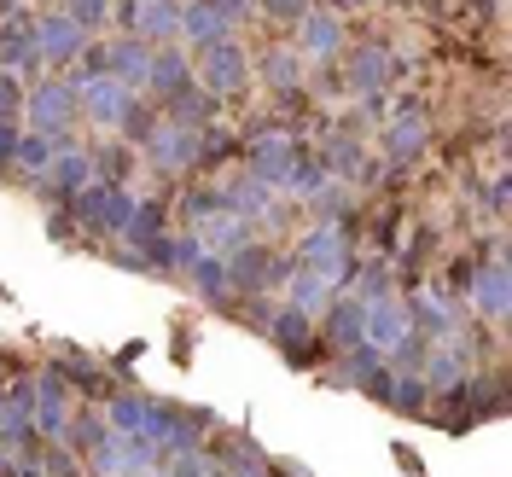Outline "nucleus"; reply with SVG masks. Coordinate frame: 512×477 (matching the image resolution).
<instances>
[{
  "label": "nucleus",
  "instance_id": "nucleus-1",
  "mask_svg": "<svg viewBox=\"0 0 512 477\" xmlns=\"http://www.w3.org/2000/svg\"><path fill=\"white\" fill-rule=\"evenodd\" d=\"M76 117H82V105H76V82L70 76H47V82H35L30 94H24V123L35 134H53V152L76 146L70 140V123Z\"/></svg>",
  "mask_w": 512,
  "mask_h": 477
},
{
  "label": "nucleus",
  "instance_id": "nucleus-2",
  "mask_svg": "<svg viewBox=\"0 0 512 477\" xmlns=\"http://www.w3.org/2000/svg\"><path fill=\"white\" fill-rule=\"evenodd\" d=\"M227 286H239V291H274L280 280L291 274V256H274L268 245H256V239H245L239 251H227Z\"/></svg>",
  "mask_w": 512,
  "mask_h": 477
},
{
  "label": "nucleus",
  "instance_id": "nucleus-3",
  "mask_svg": "<svg viewBox=\"0 0 512 477\" xmlns=\"http://www.w3.org/2000/svg\"><path fill=\"white\" fill-rule=\"evenodd\" d=\"M245 82H251V64H245V47H239L233 35L198 47V88H210V94H239Z\"/></svg>",
  "mask_w": 512,
  "mask_h": 477
},
{
  "label": "nucleus",
  "instance_id": "nucleus-4",
  "mask_svg": "<svg viewBox=\"0 0 512 477\" xmlns=\"http://www.w3.org/2000/svg\"><path fill=\"white\" fill-rule=\"evenodd\" d=\"M88 47V30L70 18V12H41L35 18V53H41V64H76V53Z\"/></svg>",
  "mask_w": 512,
  "mask_h": 477
},
{
  "label": "nucleus",
  "instance_id": "nucleus-5",
  "mask_svg": "<svg viewBox=\"0 0 512 477\" xmlns=\"http://www.w3.org/2000/svg\"><path fill=\"white\" fill-rule=\"evenodd\" d=\"M140 152H146V163H152V169H163V175H181V169H192V152H198V128L158 123V128H152V140H146Z\"/></svg>",
  "mask_w": 512,
  "mask_h": 477
},
{
  "label": "nucleus",
  "instance_id": "nucleus-6",
  "mask_svg": "<svg viewBox=\"0 0 512 477\" xmlns=\"http://www.w3.org/2000/svg\"><path fill=\"white\" fill-rule=\"evenodd\" d=\"M268 338L286 350L291 367H309V361L320 355V332L309 326V315H303V309H291V303H286L274 320H268Z\"/></svg>",
  "mask_w": 512,
  "mask_h": 477
},
{
  "label": "nucleus",
  "instance_id": "nucleus-7",
  "mask_svg": "<svg viewBox=\"0 0 512 477\" xmlns=\"http://www.w3.org/2000/svg\"><path fill=\"white\" fill-rule=\"evenodd\" d=\"M128 88L123 82H111V76H88L82 88H76V105H82V117H94L99 128H117L123 123V105H128Z\"/></svg>",
  "mask_w": 512,
  "mask_h": 477
},
{
  "label": "nucleus",
  "instance_id": "nucleus-8",
  "mask_svg": "<svg viewBox=\"0 0 512 477\" xmlns=\"http://www.w3.org/2000/svg\"><path fill=\"white\" fill-rule=\"evenodd\" d=\"M94 181V158L82 152V146H64V152H53V163H47V198H59V204H70L76 192Z\"/></svg>",
  "mask_w": 512,
  "mask_h": 477
},
{
  "label": "nucleus",
  "instance_id": "nucleus-9",
  "mask_svg": "<svg viewBox=\"0 0 512 477\" xmlns=\"http://www.w3.org/2000/svg\"><path fill=\"white\" fill-rule=\"evenodd\" d=\"M367 338V303L361 297H338L332 309H326V332H320V344H332V350H350Z\"/></svg>",
  "mask_w": 512,
  "mask_h": 477
},
{
  "label": "nucleus",
  "instance_id": "nucleus-10",
  "mask_svg": "<svg viewBox=\"0 0 512 477\" xmlns=\"http://www.w3.org/2000/svg\"><path fill=\"white\" fill-rule=\"evenodd\" d=\"M181 88H192V59L187 53H175V47H158L152 59H146V94H181Z\"/></svg>",
  "mask_w": 512,
  "mask_h": 477
},
{
  "label": "nucleus",
  "instance_id": "nucleus-11",
  "mask_svg": "<svg viewBox=\"0 0 512 477\" xmlns=\"http://www.w3.org/2000/svg\"><path fill=\"white\" fill-rule=\"evenodd\" d=\"M105 47H111V82H123L128 94H140V88H146V59H152V47H146L140 35L105 41Z\"/></svg>",
  "mask_w": 512,
  "mask_h": 477
},
{
  "label": "nucleus",
  "instance_id": "nucleus-12",
  "mask_svg": "<svg viewBox=\"0 0 512 477\" xmlns=\"http://www.w3.org/2000/svg\"><path fill=\"white\" fill-rule=\"evenodd\" d=\"M163 105H169V123H175V128H210V123H216V94H210V88H198V82L181 88V94H169Z\"/></svg>",
  "mask_w": 512,
  "mask_h": 477
},
{
  "label": "nucleus",
  "instance_id": "nucleus-13",
  "mask_svg": "<svg viewBox=\"0 0 512 477\" xmlns=\"http://www.w3.org/2000/svg\"><path fill=\"white\" fill-rule=\"evenodd\" d=\"M419 146H425V117H419V105L408 99L402 117L384 128V152H390L396 163H408V158H419Z\"/></svg>",
  "mask_w": 512,
  "mask_h": 477
},
{
  "label": "nucleus",
  "instance_id": "nucleus-14",
  "mask_svg": "<svg viewBox=\"0 0 512 477\" xmlns=\"http://www.w3.org/2000/svg\"><path fill=\"white\" fill-rule=\"evenodd\" d=\"M390 82V47H355L350 53V88L355 94H384Z\"/></svg>",
  "mask_w": 512,
  "mask_h": 477
},
{
  "label": "nucleus",
  "instance_id": "nucleus-15",
  "mask_svg": "<svg viewBox=\"0 0 512 477\" xmlns=\"http://www.w3.org/2000/svg\"><path fill=\"white\" fill-rule=\"evenodd\" d=\"M297 24H303V53H309V59H332V53H344V24H338L332 12H303Z\"/></svg>",
  "mask_w": 512,
  "mask_h": 477
},
{
  "label": "nucleus",
  "instance_id": "nucleus-16",
  "mask_svg": "<svg viewBox=\"0 0 512 477\" xmlns=\"http://www.w3.org/2000/svg\"><path fill=\"white\" fill-rule=\"evenodd\" d=\"M99 443H111V419H105V408H76V414H70V425H64V448L94 454Z\"/></svg>",
  "mask_w": 512,
  "mask_h": 477
},
{
  "label": "nucleus",
  "instance_id": "nucleus-17",
  "mask_svg": "<svg viewBox=\"0 0 512 477\" xmlns=\"http://www.w3.org/2000/svg\"><path fill=\"white\" fill-rule=\"evenodd\" d=\"M181 35H187L192 47H210V41L233 35V24H227L222 12H210L204 0H192V6H181Z\"/></svg>",
  "mask_w": 512,
  "mask_h": 477
},
{
  "label": "nucleus",
  "instance_id": "nucleus-18",
  "mask_svg": "<svg viewBox=\"0 0 512 477\" xmlns=\"http://www.w3.org/2000/svg\"><path fill=\"white\" fill-rule=\"evenodd\" d=\"M134 35H140V41H169V35H181V0H146Z\"/></svg>",
  "mask_w": 512,
  "mask_h": 477
},
{
  "label": "nucleus",
  "instance_id": "nucleus-19",
  "mask_svg": "<svg viewBox=\"0 0 512 477\" xmlns=\"http://www.w3.org/2000/svg\"><path fill=\"white\" fill-rule=\"evenodd\" d=\"M472 297H478V309L489 320H507V268L495 262V268H483V274H472Z\"/></svg>",
  "mask_w": 512,
  "mask_h": 477
},
{
  "label": "nucleus",
  "instance_id": "nucleus-20",
  "mask_svg": "<svg viewBox=\"0 0 512 477\" xmlns=\"http://www.w3.org/2000/svg\"><path fill=\"white\" fill-rule=\"evenodd\" d=\"M187 274H192V286H198V297L222 309V303H227V262H222V256L204 251V256H198V262L187 268Z\"/></svg>",
  "mask_w": 512,
  "mask_h": 477
},
{
  "label": "nucleus",
  "instance_id": "nucleus-21",
  "mask_svg": "<svg viewBox=\"0 0 512 477\" xmlns=\"http://www.w3.org/2000/svg\"><path fill=\"white\" fill-rule=\"evenodd\" d=\"M47 163H53V134L24 128V134H18V152H12V169H24V175H47Z\"/></svg>",
  "mask_w": 512,
  "mask_h": 477
},
{
  "label": "nucleus",
  "instance_id": "nucleus-22",
  "mask_svg": "<svg viewBox=\"0 0 512 477\" xmlns=\"http://www.w3.org/2000/svg\"><path fill=\"white\" fill-rule=\"evenodd\" d=\"M390 408H396V414H425V408H431V384L419 379V373H396V384H390Z\"/></svg>",
  "mask_w": 512,
  "mask_h": 477
},
{
  "label": "nucleus",
  "instance_id": "nucleus-23",
  "mask_svg": "<svg viewBox=\"0 0 512 477\" xmlns=\"http://www.w3.org/2000/svg\"><path fill=\"white\" fill-rule=\"evenodd\" d=\"M105 419H111V431H140L146 425V396H134V390L105 396Z\"/></svg>",
  "mask_w": 512,
  "mask_h": 477
},
{
  "label": "nucleus",
  "instance_id": "nucleus-24",
  "mask_svg": "<svg viewBox=\"0 0 512 477\" xmlns=\"http://www.w3.org/2000/svg\"><path fill=\"white\" fill-rule=\"evenodd\" d=\"M262 76L286 94V88H297V82H303V59H297V53H286V47H274V53L262 59Z\"/></svg>",
  "mask_w": 512,
  "mask_h": 477
},
{
  "label": "nucleus",
  "instance_id": "nucleus-25",
  "mask_svg": "<svg viewBox=\"0 0 512 477\" xmlns=\"http://www.w3.org/2000/svg\"><path fill=\"white\" fill-rule=\"evenodd\" d=\"M24 94H30L24 76L0 64V123H18V117H24Z\"/></svg>",
  "mask_w": 512,
  "mask_h": 477
},
{
  "label": "nucleus",
  "instance_id": "nucleus-26",
  "mask_svg": "<svg viewBox=\"0 0 512 477\" xmlns=\"http://www.w3.org/2000/svg\"><path fill=\"white\" fill-rule=\"evenodd\" d=\"M59 12H70L82 30H105L111 24V0H59Z\"/></svg>",
  "mask_w": 512,
  "mask_h": 477
},
{
  "label": "nucleus",
  "instance_id": "nucleus-27",
  "mask_svg": "<svg viewBox=\"0 0 512 477\" xmlns=\"http://www.w3.org/2000/svg\"><path fill=\"white\" fill-rule=\"evenodd\" d=\"M384 297H396L390 291V268L384 262H367L361 268V303H384Z\"/></svg>",
  "mask_w": 512,
  "mask_h": 477
},
{
  "label": "nucleus",
  "instance_id": "nucleus-28",
  "mask_svg": "<svg viewBox=\"0 0 512 477\" xmlns=\"http://www.w3.org/2000/svg\"><path fill=\"white\" fill-rule=\"evenodd\" d=\"M326 169L355 175V169H361V146H355V140H332V146H326Z\"/></svg>",
  "mask_w": 512,
  "mask_h": 477
},
{
  "label": "nucleus",
  "instance_id": "nucleus-29",
  "mask_svg": "<svg viewBox=\"0 0 512 477\" xmlns=\"http://www.w3.org/2000/svg\"><path fill=\"white\" fill-rule=\"evenodd\" d=\"M256 12H268V18H280V24H297L303 12H309V0H251Z\"/></svg>",
  "mask_w": 512,
  "mask_h": 477
},
{
  "label": "nucleus",
  "instance_id": "nucleus-30",
  "mask_svg": "<svg viewBox=\"0 0 512 477\" xmlns=\"http://www.w3.org/2000/svg\"><path fill=\"white\" fill-rule=\"evenodd\" d=\"M18 134H24L18 123H0V175L12 169V152H18Z\"/></svg>",
  "mask_w": 512,
  "mask_h": 477
}]
</instances>
